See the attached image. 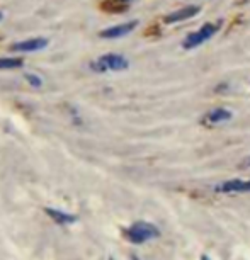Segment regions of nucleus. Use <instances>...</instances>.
<instances>
[{
  "label": "nucleus",
  "mask_w": 250,
  "mask_h": 260,
  "mask_svg": "<svg viewBox=\"0 0 250 260\" xmlns=\"http://www.w3.org/2000/svg\"><path fill=\"white\" fill-rule=\"evenodd\" d=\"M216 192L223 194H237V192H250V179L242 180V179H232V180H225V182L218 184L214 187Z\"/></svg>",
  "instance_id": "nucleus-6"
},
{
  "label": "nucleus",
  "mask_w": 250,
  "mask_h": 260,
  "mask_svg": "<svg viewBox=\"0 0 250 260\" xmlns=\"http://www.w3.org/2000/svg\"><path fill=\"white\" fill-rule=\"evenodd\" d=\"M233 117L232 111L225 109V107H216V109L209 111L208 114L203 117V124H208V126H214V124H220V122H227Z\"/></svg>",
  "instance_id": "nucleus-8"
},
{
  "label": "nucleus",
  "mask_w": 250,
  "mask_h": 260,
  "mask_svg": "<svg viewBox=\"0 0 250 260\" xmlns=\"http://www.w3.org/2000/svg\"><path fill=\"white\" fill-rule=\"evenodd\" d=\"M46 46H48L46 38H31V39H26V41L14 43L11 46V50L17 53H34V51L45 50Z\"/></svg>",
  "instance_id": "nucleus-7"
},
{
  "label": "nucleus",
  "mask_w": 250,
  "mask_h": 260,
  "mask_svg": "<svg viewBox=\"0 0 250 260\" xmlns=\"http://www.w3.org/2000/svg\"><path fill=\"white\" fill-rule=\"evenodd\" d=\"M2 19H4V14H2V12H0V21H2Z\"/></svg>",
  "instance_id": "nucleus-14"
},
{
  "label": "nucleus",
  "mask_w": 250,
  "mask_h": 260,
  "mask_svg": "<svg viewBox=\"0 0 250 260\" xmlns=\"http://www.w3.org/2000/svg\"><path fill=\"white\" fill-rule=\"evenodd\" d=\"M24 65L22 58H0V70H14Z\"/></svg>",
  "instance_id": "nucleus-10"
},
{
  "label": "nucleus",
  "mask_w": 250,
  "mask_h": 260,
  "mask_svg": "<svg viewBox=\"0 0 250 260\" xmlns=\"http://www.w3.org/2000/svg\"><path fill=\"white\" fill-rule=\"evenodd\" d=\"M159 237H160V230L148 221H136L131 224L130 228L124 230V238L135 245L146 243V242H150V240L159 238Z\"/></svg>",
  "instance_id": "nucleus-1"
},
{
  "label": "nucleus",
  "mask_w": 250,
  "mask_h": 260,
  "mask_svg": "<svg viewBox=\"0 0 250 260\" xmlns=\"http://www.w3.org/2000/svg\"><path fill=\"white\" fill-rule=\"evenodd\" d=\"M122 2H124V4H126V6H128V4H130V2H133V0H122Z\"/></svg>",
  "instance_id": "nucleus-13"
},
{
  "label": "nucleus",
  "mask_w": 250,
  "mask_h": 260,
  "mask_svg": "<svg viewBox=\"0 0 250 260\" xmlns=\"http://www.w3.org/2000/svg\"><path fill=\"white\" fill-rule=\"evenodd\" d=\"M128 68H130L128 58L117 55V53H107V55H102L90 63V70L96 73L124 72V70H128Z\"/></svg>",
  "instance_id": "nucleus-2"
},
{
  "label": "nucleus",
  "mask_w": 250,
  "mask_h": 260,
  "mask_svg": "<svg viewBox=\"0 0 250 260\" xmlns=\"http://www.w3.org/2000/svg\"><path fill=\"white\" fill-rule=\"evenodd\" d=\"M201 12V7L199 6H184L177 9V11L167 14L164 17V22L165 24H175V22H182V21H188V19H193L194 16H198Z\"/></svg>",
  "instance_id": "nucleus-5"
},
{
  "label": "nucleus",
  "mask_w": 250,
  "mask_h": 260,
  "mask_svg": "<svg viewBox=\"0 0 250 260\" xmlns=\"http://www.w3.org/2000/svg\"><path fill=\"white\" fill-rule=\"evenodd\" d=\"M220 27H222V22H206V24H203L198 31L189 32L188 36H185V39L182 41V48L184 50H194V48L204 45L208 39H211L214 34L220 31Z\"/></svg>",
  "instance_id": "nucleus-3"
},
{
  "label": "nucleus",
  "mask_w": 250,
  "mask_h": 260,
  "mask_svg": "<svg viewBox=\"0 0 250 260\" xmlns=\"http://www.w3.org/2000/svg\"><path fill=\"white\" fill-rule=\"evenodd\" d=\"M46 214L50 216L55 223L58 224H72L77 221V216L75 214H70V213H63L60 209H53V208H45Z\"/></svg>",
  "instance_id": "nucleus-9"
},
{
  "label": "nucleus",
  "mask_w": 250,
  "mask_h": 260,
  "mask_svg": "<svg viewBox=\"0 0 250 260\" xmlns=\"http://www.w3.org/2000/svg\"><path fill=\"white\" fill-rule=\"evenodd\" d=\"M201 260H211V258H209L208 255H203V257H201Z\"/></svg>",
  "instance_id": "nucleus-12"
},
{
  "label": "nucleus",
  "mask_w": 250,
  "mask_h": 260,
  "mask_svg": "<svg viewBox=\"0 0 250 260\" xmlns=\"http://www.w3.org/2000/svg\"><path fill=\"white\" fill-rule=\"evenodd\" d=\"M26 80L29 82V85L34 87V89H39V87L43 85V80L38 75H34V73H26Z\"/></svg>",
  "instance_id": "nucleus-11"
},
{
  "label": "nucleus",
  "mask_w": 250,
  "mask_h": 260,
  "mask_svg": "<svg viewBox=\"0 0 250 260\" xmlns=\"http://www.w3.org/2000/svg\"><path fill=\"white\" fill-rule=\"evenodd\" d=\"M136 26H138V21H128V22H122L117 24V26L107 27L104 31L99 32V36L102 39H117V38H124L128 36L130 32H133Z\"/></svg>",
  "instance_id": "nucleus-4"
},
{
  "label": "nucleus",
  "mask_w": 250,
  "mask_h": 260,
  "mask_svg": "<svg viewBox=\"0 0 250 260\" xmlns=\"http://www.w3.org/2000/svg\"><path fill=\"white\" fill-rule=\"evenodd\" d=\"M111 260H112V258H111Z\"/></svg>",
  "instance_id": "nucleus-15"
}]
</instances>
